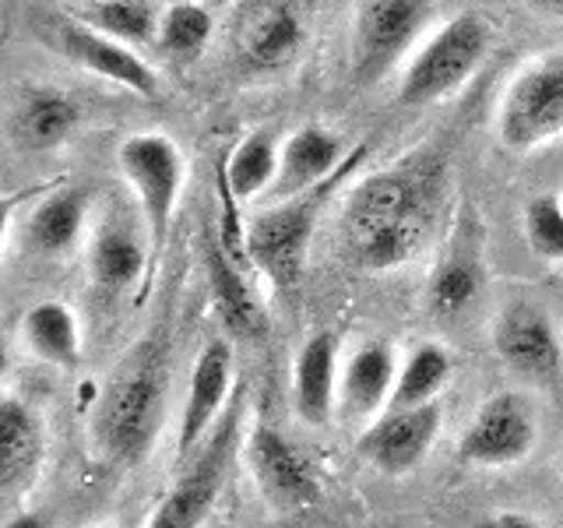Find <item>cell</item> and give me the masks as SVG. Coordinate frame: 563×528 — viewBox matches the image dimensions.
<instances>
[{"label":"cell","mask_w":563,"mask_h":528,"mask_svg":"<svg viewBox=\"0 0 563 528\" xmlns=\"http://www.w3.org/2000/svg\"><path fill=\"white\" fill-rule=\"evenodd\" d=\"M163 405H166L163 356L152 345H141L99 395V405L92 413V437L99 451L120 465H131L137 458H145L158 427H163Z\"/></svg>","instance_id":"1"},{"label":"cell","mask_w":563,"mask_h":528,"mask_svg":"<svg viewBox=\"0 0 563 528\" xmlns=\"http://www.w3.org/2000/svg\"><path fill=\"white\" fill-rule=\"evenodd\" d=\"M339 169L324 180L321 187H310L303 194H296L282 208H272L257 216L246 229V261H254V268L268 275L278 289H289L303 275V261H307V243L313 233L317 211L324 208L328 190L342 180Z\"/></svg>","instance_id":"2"},{"label":"cell","mask_w":563,"mask_h":528,"mask_svg":"<svg viewBox=\"0 0 563 528\" xmlns=\"http://www.w3.org/2000/svg\"><path fill=\"white\" fill-rule=\"evenodd\" d=\"M236 433H240V405H229L219 427L208 433L201 451L184 465L180 480L173 483L145 528H201L205 518L216 507L219 493L225 486L229 462L236 451Z\"/></svg>","instance_id":"3"},{"label":"cell","mask_w":563,"mask_h":528,"mask_svg":"<svg viewBox=\"0 0 563 528\" xmlns=\"http://www.w3.org/2000/svg\"><path fill=\"white\" fill-rule=\"evenodd\" d=\"M539 444L532 402L518 392L489 395L457 440V458L475 469H510Z\"/></svg>","instance_id":"4"},{"label":"cell","mask_w":563,"mask_h":528,"mask_svg":"<svg viewBox=\"0 0 563 528\" xmlns=\"http://www.w3.org/2000/svg\"><path fill=\"white\" fill-rule=\"evenodd\" d=\"M493 349L504 366L525 381L542 387H556L563 381V342L556 321L532 299H518L500 310L493 324Z\"/></svg>","instance_id":"5"},{"label":"cell","mask_w":563,"mask_h":528,"mask_svg":"<svg viewBox=\"0 0 563 528\" xmlns=\"http://www.w3.org/2000/svg\"><path fill=\"white\" fill-rule=\"evenodd\" d=\"M120 166L145 208L152 251H163L169 237L176 194H180V152L163 134H137L120 145Z\"/></svg>","instance_id":"6"},{"label":"cell","mask_w":563,"mask_h":528,"mask_svg":"<svg viewBox=\"0 0 563 528\" xmlns=\"http://www.w3.org/2000/svg\"><path fill=\"white\" fill-rule=\"evenodd\" d=\"M233 342L211 339L198 352V363L190 370L187 398L180 409V430H176V458L187 465L194 454L201 451L208 433L219 427V419L229 409V395H233Z\"/></svg>","instance_id":"7"},{"label":"cell","mask_w":563,"mask_h":528,"mask_svg":"<svg viewBox=\"0 0 563 528\" xmlns=\"http://www.w3.org/2000/svg\"><path fill=\"white\" fill-rule=\"evenodd\" d=\"M483 53H486L483 22L472 14L457 18V22H451L416 57L412 70L405 75V85H401V102L419 106V102H430L437 96L451 92V88L462 85L468 78V70L483 61Z\"/></svg>","instance_id":"8"},{"label":"cell","mask_w":563,"mask_h":528,"mask_svg":"<svg viewBox=\"0 0 563 528\" xmlns=\"http://www.w3.org/2000/svg\"><path fill=\"white\" fill-rule=\"evenodd\" d=\"M563 131V61L528 70L510 88L500 113V138L507 148L528 152Z\"/></svg>","instance_id":"9"},{"label":"cell","mask_w":563,"mask_h":528,"mask_svg":"<svg viewBox=\"0 0 563 528\" xmlns=\"http://www.w3.org/2000/svg\"><path fill=\"white\" fill-rule=\"evenodd\" d=\"M246 462H251L261 493L278 510H303L321 497V483H317L310 458L268 422H261L246 437Z\"/></svg>","instance_id":"10"},{"label":"cell","mask_w":563,"mask_h":528,"mask_svg":"<svg viewBox=\"0 0 563 528\" xmlns=\"http://www.w3.org/2000/svg\"><path fill=\"white\" fill-rule=\"evenodd\" d=\"M440 405H416V409H387L360 437V454L384 475H409L437 444Z\"/></svg>","instance_id":"11"},{"label":"cell","mask_w":563,"mask_h":528,"mask_svg":"<svg viewBox=\"0 0 563 528\" xmlns=\"http://www.w3.org/2000/svg\"><path fill=\"white\" fill-rule=\"evenodd\" d=\"M398 381V352L387 342L360 345L342 366L339 381V413L349 422H374L391 409Z\"/></svg>","instance_id":"12"},{"label":"cell","mask_w":563,"mask_h":528,"mask_svg":"<svg viewBox=\"0 0 563 528\" xmlns=\"http://www.w3.org/2000/svg\"><path fill=\"white\" fill-rule=\"evenodd\" d=\"M339 339L317 331L299 345L292 363V409L307 427H328L339 409Z\"/></svg>","instance_id":"13"},{"label":"cell","mask_w":563,"mask_h":528,"mask_svg":"<svg viewBox=\"0 0 563 528\" xmlns=\"http://www.w3.org/2000/svg\"><path fill=\"white\" fill-rule=\"evenodd\" d=\"M422 211V180L412 173H377L356 187L345 211L349 237L356 246H366L387 226Z\"/></svg>","instance_id":"14"},{"label":"cell","mask_w":563,"mask_h":528,"mask_svg":"<svg viewBox=\"0 0 563 528\" xmlns=\"http://www.w3.org/2000/svg\"><path fill=\"white\" fill-rule=\"evenodd\" d=\"M427 18L422 0H369L356 32V75L377 78Z\"/></svg>","instance_id":"15"},{"label":"cell","mask_w":563,"mask_h":528,"mask_svg":"<svg viewBox=\"0 0 563 528\" xmlns=\"http://www.w3.org/2000/svg\"><path fill=\"white\" fill-rule=\"evenodd\" d=\"M46 454L43 419L29 402L8 395L0 402V493L8 501L22 497L35 483Z\"/></svg>","instance_id":"16"},{"label":"cell","mask_w":563,"mask_h":528,"mask_svg":"<svg viewBox=\"0 0 563 528\" xmlns=\"http://www.w3.org/2000/svg\"><path fill=\"white\" fill-rule=\"evenodd\" d=\"M205 268L211 282V299H216V310L222 317V324L229 334H254L264 328V314L257 304V293L251 289L243 268L222 251V243L211 240L205 251Z\"/></svg>","instance_id":"17"},{"label":"cell","mask_w":563,"mask_h":528,"mask_svg":"<svg viewBox=\"0 0 563 528\" xmlns=\"http://www.w3.org/2000/svg\"><path fill=\"white\" fill-rule=\"evenodd\" d=\"M22 342L35 360L60 370H75L81 360L78 317L60 299H43L22 317Z\"/></svg>","instance_id":"18"},{"label":"cell","mask_w":563,"mask_h":528,"mask_svg":"<svg viewBox=\"0 0 563 528\" xmlns=\"http://www.w3.org/2000/svg\"><path fill=\"white\" fill-rule=\"evenodd\" d=\"M339 158H342V145L324 128H299L286 141V152H282V166L275 180L278 194L296 198V194H303L310 187H321L334 176Z\"/></svg>","instance_id":"19"},{"label":"cell","mask_w":563,"mask_h":528,"mask_svg":"<svg viewBox=\"0 0 563 528\" xmlns=\"http://www.w3.org/2000/svg\"><path fill=\"white\" fill-rule=\"evenodd\" d=\"M454 374V356L437 342L416 345L405 363L398 366L391 409H416V405H430L444 392V384Z\"/></svg>","instance_id":"20"},{"label":"cell","mask_w":563,"mask_h":528,"mask_svg":"<svg viewBox=\"0 0 563 528\" xmlns=\"http://www.w3.org/2000/svg\"><path fill=\"white\" fill-rule=\"evenodd\" d=\"M67 50L75 53L81 64H88L92 70H99L102 78H113L120 85L134 88L141 96H152L155 92V78L152 70L141 64L131 50L117 46L113 40H106V35H96V32H85V29H70L67 32Z\"/></svg>","instance_id":"21"},{"label":"cell","mask_w":563,"mask_h":528,"mask_svg":"<svg viewBox=\"0 0 563 528\" xmlns=\"http://www.w3.org/2000/svg\"><path fill=\"white\" fill-rule=\"evenodd\" d=\"M88 268H92L96 286L106 293H123L145 272V251H141L137 237L131 229L106 226L92 240V254H88Z\"/></svg>","instance_id":"22"},{"label":"cell","mask_w":563,"mask_h":528,"mask_svg":"<svg viewBox=\"0 0 563 528\" xmlns=\"http://www.w3.org/2000/svg\"><path fill=\"white\" fill-rule=\"evenodd\" d=\"M81 219H85V201L78 190L53 194V198H46L32 211V222H29L32 251H40L46 257L67 254L81 237Z\"/></svg>","instance_id":"23"},{"label":"cell","mask_w":563,"mask_h":528,"mask_svg":"<svg viewBox=\"0 0 563 528\" xmlns=\"http://www.w3.org/2000/svg\"><path fill=\"white\" fill-rule=\"evenodd\" d=\"M299 46V18L286 4L261 8L243 32V53L254 67H278Z\"/></svg>","instance_id":"24"},{"label":"cell","mask_w":563,"mask_h":528,"mask_svg":"<svg viewBox=\"0 0 563 528\" xmlns=\"http://www.w3.org/2000/svg\"><path fill=\"white\" fill-rule=\"evenodd\" d=\"M483 289V264L475 254L454 251L433 272L430 282V310L437 317H457L472 307V299Z\"/></svg>","instance_id":"25"},{"label":"cell","mask_w":563,"mask_h":528,"mask_svg":"<svg viewBox=\"0 0 563 528\" xmlns=\"http://www.w3.org/2000/svg\"><path fill=\"white\" fill-rule=\"evenodd\" d=\"M278 166H282V158L275 152V141L264 131H257L251 138H243V145L229 158L225 184L240 201L254 198V194H261L264 187L278 180Z\"/></svg>","instance_id":"26"},{"label":"cell","mask_w":563,"mask_h":528,"mask_svg":"<svg viewBox=\"0 0 563 528\" xmlns=\"http://www.w3.org/2000/svg\"><path fill=\"white\" fill-rule=\"evenodd\" d=\"M427 233V211H412V216L398 219L395 226H387L384 233H377L366 246H360V261L369 272H391L398 264H405Z\"/></svg>","instance_id":"27"},{"label":"cell","mask_w":563,"mask_h":528,"mask_svg":"<svg viewBox=\"0 0 563 528\" xmlns=\"http://www.w3.org/2000/svg\"><path fill=\"white\" fill-rule=\"evenodd\" d=\"M75 106L60 96H35L22 113V138L32 148H53L75 128Z\"/></svg>","instance_id":"28"},{"label":"cell","mask_w":563,"mask_h":528,"mask_svg":"<svg viewBox=\"0 0 563 528\" xmlns=\"http://www.w3.org/2000/svg\"><path fill=\"white\" fill-rule=\"evenodd\" d=\"M528 246L545 261H563V201L556 194H539L525 208Z\"/></svg>","instance_id":"29"},{"label":"cell","mask_w":563,"mask_h":528,"mask_svg":"<svg viewBox=\"0 0 563 528\" xmlns=\"http://www.w3.org/2000/svg\"><path fill=\"white\" fill-rule=\"evenodd\" d=\"M208 35H211V18L198 4H176L163 22V43L166 50L180 53V57L198 53L208 43Z\"/></svg>","instance_id":"30"},{"label":"cell","mask_w":563,"mask_h":528,"mask_svg":"<svg viewBox=\"0 0 563 528\" xmlns=\"http://www.w3.org/2000/svg\"><path fill=\"white\" fill-rule=\"evenodd\" d=\"M99 25L113 35H128V40H148L155 29V14L148 0H106L96 11Z\"/></svg>","instance_id":"31"},{"label":"cell","mask_w":563,"mask_h":528,"mask_svg":"<svg viewBox=\"0 0 563 528\" xmlns=\"http://www.w3.org/2000/svg\"><path fill=\"white\" fill-rule=\"evenodd\" d=\"M475 528H545V525L532 515H525V510H497V515H486Z\"/></svg>","instance_id":"32"},{"label":"cell","mask_w":563,"mask_h":528,"mask_svg":"<svg viewBox=\"0 0 563 528\" xmlns=\"http://www.w3.org/2000/svg\"><path fill=\"white\" fill-rule=\"evenodd\" d=\"M4 528H49V521L43 515H35V510H18L4 521Z\"/></svg>","instance_id":"33"},{"label":"cell","mask_w":563,"mask_h":528,"mask_svg":"<svg viewBox=\"0 0 563 528\" xmlns=\"http://www.w3.org/2000/svg\"><path fill=\"white\" fill-rule=\"evenodd\" d=\"M542 4H550V8H560V11H563V0H542Z\"/></svg>","instance_id":"34"},{"label":"cell","mask_w":563,"mask_h":528,"mask_svg":"<svg viewBox=\"0 0 563 528\" xmlns=\"http://www.w3.org/2000/svg\"><path fill=\"white\" fill-rule=\"evenodd\" d=\"M560 480H563V458H560Z\"/></svg>","instance_id":"35"}]
</instances>
